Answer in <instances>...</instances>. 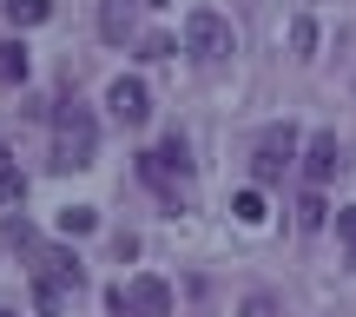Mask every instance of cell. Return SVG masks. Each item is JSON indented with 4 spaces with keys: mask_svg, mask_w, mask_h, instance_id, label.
<instances>
[{
    "mask_svg": "<svg viewBox=\"0 0 356 317\" xmlns=\"http://www.w3.org/2000/svg\"><path fill=\"white\" fill-rule=\"evenodd\" d=\"M92 146H99L92 113L79 100H60L53 106V165H60V172H79V165H92Z\"/></svg>",
    "mask_w": 356,
    "mask_h": 317,
    "instance_id": "6da1fadb",
    "label": "cell"
},
{
    "mask_svg": "<svg viewBox=\"0 0 356 317\" xmlns=\"http://www.w3.org/2000/svg\"><path fill=\"white\" fill-rule=\"evenodd\" d=\"M185 53H191L198 66H218V60H231V53H238V33L225 26V13L191 7V13H185Z\"/></svg>",
    "mask_w": 356,
    "mask_h": 317,
    "instance_id": "7a4b0ae2",
    "label": "cell"
},
{
    "mask_svg": "<svg viewBox=\"0 0 356 317\" xmlns=\"http://www.w3.org/2000/svg\"><path fill=\"white\" fill-rule=\"evenodd\" d=\"M113 317H172V284L165 278H126L106 291Z\"/></svg>",
    "mask_w": 356,
    "mask_h": 317,
    "instance_id": "3957f363",
    "label": "cell"
},
{
    "mask_svg": "<svg viewBox=\"0 0 356 317\" xmlns=\"http://www.w3.org/2000/svg\"><path fill=\"white\" fill-rule=\"evenodd\" d=\"M106 106H113L119 126H145V119H152V93H145V79H126V73L106 86Z\"/></svg>",
    "mask_w": 356,
    "mask_h": 317,
    "instance_id": "277c9868",
    "label": "cell"
},
{
    "mask_svg": "<svg viewBox=\"0 0 356 317\" xmlns=\"http://www.w3.org/2000/svg\"><path fill=\"white\" fill-rule=\"evenodd\" d=\"M291 159H297V132H291V126L264 132V139H257V153H251V172H257V185H270V178H277Z\"/></svg>",
    "mask_w": 356,
    "mask_h": 317,
    "instance_id": "5b68a950",
    "label": "cell"
},
{
    "mask_svg": "<svg viewBox=\"0 0 356 317\" xmlns=\"http://www.w3.org/2000/svg\"><path fill=\"white\" fill-rule=\"evenodd\" d=\"M139 7H165V0H106V7H99V33L113 40V47H119V40H132Z\"/></svg>",
    "mask_w": 356,
    "mask_h": 317,
    "instance_id": "8992f818",
    "label": "cell"
},
{
    "mask_svg": "<svg viewBox=\"0 0 356 317\" xmlns=\"http://www.w3.org/2000/svg\"><path fill=\"white\" fill-rule=\"evenodd\" d=\"M337 165H343V146H337V132H317V139H310V153H304V172H310V185L337 178Z\"/></svg>",
    "mask_w": 356,
    "mask_h": 317,
    "instance_id": "52a82bcc",
    "label": "cell"
},
{
    "mask_svg": "<svg viewBox=\"0 0 356 317\" xmlns=\"http://www.w3.org/2000/svg\"><path fill=\"white\" fill-rule=\"evenodd\" d=\"M33 271H53V278H60V284H73V291L86 284L79 258H73V252H60V245H40V252H33Z\"/></svg>",
    "mask_w": 356,
    "mask_h": 317,
    "instance_id": "ba28073f",
    "label": "cell"
},
{
    "mask_svg": "<svg viewBox=\"0 0 356 317\" xmlns=\"http://www.w3.org/2000/svg\"><path fill=\"white\" fill-rule=\"evenodd\" d=\"M66 297H73V284H60L53 271H33V304L47 311V317H60V311H66Z\"/></svg>",
    "mask_w": 356,
    "mask_h": 317,
    "instance_id": "9c48e42d",
    "label": "cell"
},
{
    "mask_svg": "<svg viewBox=\"0 0 356 317\" xmlns=\"http://www.w3.org/2000/svg\"><path fill=\"white\" fill-rule=\"evenodd\" d=\"M26 73H33L26 47H20V40H0V86H26Z\"/></svg>",
    "mask_w": 356,
    "mask_h": 317,
    "instance_id": "30bf717a",
    "label": "cell"
},
{
    "mask_svg": "<svg viewBox=\"0 0 356 317\" xmlns=\"http://www.w3.org/2000/svg\"><path fill=\"white\" fill-rule=\"evenodd\" d=\"M0 13H7V20L26 33V26H40V20L53 13V0H0Z\"/></svg>",
    "mask_w": 356,
    "mask_h": 317,
    "instance_id": "8fae6325",
    "label": "cell"
},
{
    "mask_svg": "<svg viewBox=\"0 0 356 317\" xmlns=\"http://www.w3.org/2000/svg\"><path fill=\"white\" fill-rule=\"evenodd\" d=\"M26 199V178H20V165H13V153L0 146V205H20Z\"/></svg>",
    "mask_w": 356,
    "mask_h": 317,
    "instance_id": "7c38bea8",
    "label": "cell"
},
{
    "mask_svg": "<svg viewBox=\"0 0 356 317\" xmlns=\"http://www.w3.org/2000/svg\"><path fill=\"white\" fill-rule=\"evenodd\" d=\"M92 225H99V212H92V205H66V212H60V231H66V238H86Z\"/></svg>",
    "mask_w": 356,
    "mask_h": 317,
    "instance_id": "4fadbf2b",
    "label": "cell"
},
{
    "mask_svg": "<svg viewBox=\"0 0 356 317\" xmlns=\"http://www.w3.org/2000/svg\"><path fill=\"white\" fill-rule=\"evenodd\" d=\"M231 212H238V225H264V192H238V199H231Z\"/></svg>",
    "mask_w": 356,
    "mask_h": 317,
    "instance_id": "5bb4252c",
    "label": "cell"
},
{
    "mask_svg": "<svg viewBox=\"0 0 356 317\" xmlns=\"http://www.w3.org/2000/svg\"><path fill=\"white\" fill-rule=\"evenodd\" d=\"M0 238L20 245V252H40V238H33V225H26V218H0Z\"/></svg>",
    "mask_w": 356,
    "mask_h": 317,
    "instance_id": "9a60e30c",
    "label": "cell"
},
{
    "mask_svg": "<svg viewBox=\"0 0 356 317\" xmlns=\"http://www.w3.org/2000/svg\"><path fill=\"white\" fill-rule=\"evenodd\" d=\"M139 172H145V185H159V192H172V165L159 159V153H145V159H139Z\"/></svg>",
    "mask_w": 356,
    "mask_h": 317,
    "instance_id": "2e32d148",
    "label": "cell"
},
{
    "mask_svg": "<svg viewBox=\"0 0 356 317\" xmlns=\"http://www.w3.org/2000/svg\"><path fill=\"white\" fill-rule=\"evenodd\" d=\"M297 218H304V231H323V218H330V205H323L317 192H310V199L297 205Z\"/></svg>",
    "mask_w": 356,
    "mask_h": 317,
    "instance_id": "e0dca14e",
    "label": "cell"
},
{
    "mask_svg": "<svg viewBox=\"0 0 356 317\" xmlns=\"http://www.w3.org/2000/svg\"><path fill=\"white\" fill-rule=\"evenodd\" d=\"M139 53H145V60H172L178 40H172V33H145V40H139Z\"/></svg>",
    "mask_w": 356,
    "mask_h": 317,
    "instance_id": "ac0fdd59",
    "label": "cell"
},
{
    "mask_svg": "<svg viewBox=\"0 0 356 317\" xmlns=\"http://www.w3.org/2000/svg\"><path fill=\"white\" fill-rule=\"evenodd\" d=\"M159 159H165V165H172V172H178V178H185V172H191V159H185V139H178V132H172V139H165V146H159Z\"/></svg>",
    "mask_w": 356,
    "mask_h": 317,
    "instance_id": "d6986e66",
    "label": "cell"
},
{
    "mask_svg": "<svg viewBox=\"0 0 356 317\" xmlns=\"http://www.w3.org/2000/svg\"><path fill=\"white\" fill-rule=\"evenodd\" d=\"M291 47H297V60H310V47H317V26L297 20V26H291Z\"/></svg>",
    "mask_w": 356,
    "mask_h": 317,
    "instance_id": "ffe728a7",
    "label": "cell"
},
{
    "mask_svg": "<svg viewBox=\"0 0 356 317\" xmlns=\"http://www.w3.org/2000/svg\"><path fill=\"white\" fill-rule=\"evenodd\" d=\"M337 238H343L350 258H356V205H343V212H337Z\"/></svg>",
    "mask_w": 356,
    "mask_h": 317,
    "instance_id": "44dd1931",
    "label": "cell"
},
{
    "mask_svg": "<svg viewBox=\"0 0 356 317\" xmlns=\"http://www.w3.org/2000/svg\"><path fill=\"white\" fill-rule=\"evenodd\" d=\"M0 317H13V311H0Z\"/></svg>",
    "mask_w": 356,
    "mask_h": 317,
    "instance_id": "7402d4cb",
    "label": "cell"
}]
</instances>
